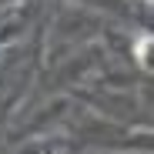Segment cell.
Instances as JSON below:
<instances>
[{
  "mask_svg": "<svg viewBox=\"0 0 154 154\" xmlns=\"http://www.w3.org/2000/svg\"><path fill=\"white\" fill-rule=\"evenodd\" d=\"M137 60H144V64L154 67V40H151V37L137 40Z\"/></svg>",
  "mask_w": 154,
  "mask_h": 154,
  "instance_id": "1",
  "label": "cell"
}]
</instances>
